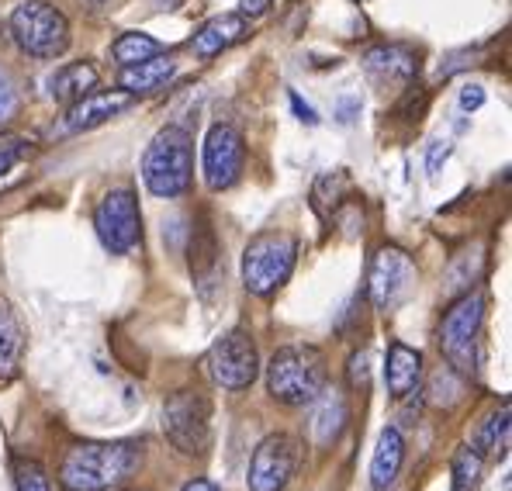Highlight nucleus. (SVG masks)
I'll use <instances>...</instances> for the list:
<instances>
[{
  "mask_svg": "<svg viewBox=\"0 0 512 491\" xmlns=\"http://www.w3.org/2000/svg\"><path fill=\"white\" fill-rule=\"evenodd\" d=\"M246 35H250V18H243V14H218V18L205 21L201 25V32L191 39V49L198 59H212L218 52H225L229 45L243 42Z\"/></svg>",
  "mask_w": 512,
  "mask_h": 491,
  "instance_id": "obj_16",
  "label": "nucleus"
},
{
  "mask_svg": "<svg viewBox=\"0 0 512 491\" xmlns=\"http://www.w3.org/2000/svg\"><path fill=\"white\" fill-rule=\"evenodd\" d=\"M25 360V329L11 301L0 298V381H11Z\"/></svg>",
  "mask_w": 512,
  "mask_h": 491,
  "instance_id": "obj_18",
  "label": "nucleus"
},
{
  "mask_svg": "<svg viewBox=\"0 0 512 491\" xmlns=\"http://www.w3.org/2000/svg\"><path fill=\"white\" fill-rule=\"evenodd\" d=\"M357 115H360V97H340V101H336V122L350 125Z\"/></svg>",
  "mask_w": 512,
  "mask_h": 491,
  "instance_id": "obj_34",
  "label": "nucleus"
},
{
  "mask_svg": "<svg viewBox=\"0 0 512 491\" xmlns=\"http://www.w3.org/2000/svg\"><path fill=\"white\" fill-rule=\"evenodd\" d=\"M11 39L32 59H59L70 49V21L49 0H21L7 18Z\"/></svg>",
  "mask_w": 512,
  "mask_h": 491,
  "instance_id": "obj_4",
  "label": "nucleus"
},
{
  "mask_svg": "<svg viewBox=\"0 0 512 491\" xmlns=\"http://www.w3.org/2000/svg\"><path fill=\"white\" fill-rule=\"evenodd\" d=\"M450 142H433V149H429V156H426V170H429V177H436L440 173V166L447 163V156H450Z\"/></svg>",
  "mask_w": 512,
  "mask_h": 491,
  "instance_id": "obj_32",
  "label": "nucleus"
},
{
  "mask_svg": "<svg viewBox=\"0 0 512 491\" xmlns=\"http://www.w3.org/2000/svg\"><path fill=\"white\" fill-rule=\"evenodd\" d=\"M364 70L381 83H412L419 73V56L409 45H374L364 52Z\"/></svg>",
  "mask_w": 512,
  "mask_h": 491,
  "instance_id": "obj_14",
  "label": "nucleus"
},
{
  "mask_svg": "<svg viewBox=\"0 0 512 491\" xmlns=\"http://www.w3.org/2000/svg\"><path fill=\"white\" fill-rule=\"evenodd\" d=\"M464 398V377L457 374L454 367H440L429 381V402L436 409H454L457 402Z\"/></svg>",
  "mask_w": 512,
  "mask_h": 491,
  "instance_id": "obj_26",
  "label": "nucleus"
},
{
  "mask_svg": "<svg viewBox=\"0 0 512 491\" xmlns=\"http://www.w3.org/2000/svg\"><path fill=\"white\" fill-rule=\"evenodd\" d=\"M301 460V447L295 436L288 433H270L260 440V447L253 450L250 474H246V485L250 491H284L291 485Z\"/></svg>",
  "mask_w": 512,
  "mask_h": 491,
  "instance_id": "obj_11",
  "label": "nucleus"
},
{
  "mask_svg": "<svg viewBox=\"0 0 512 491\" xmlns=\"http://www.w3.org/2000/svg\"><path fill=\"white\" fill-rule=\"evenodd\" d=\"M180 491H218V485H212L208 478H194V481H187Z\"/></svg>",
  "mask_w": 512,
  "mask_h": 491,
  "instance_id": "obj_37",
  "label": "nucleus"
},
{
  "mask_svg": "<svg viewBox=\"0 0 512 491\" xmlns=\"http://www.w3.org/2000/svg\"><path fill=\"white\" fill-rule=\"evenodd\" d=\"M485 326V294L464 291L440 322V350L461 377L478 370V339Z\"/></svg>",
  "mask_w": 512,
  "mask_h": 491,
  "instance_id": "obj_6",
  "label": "nucleus"
},
{
  "mask_svg": "<svg viewBox=\"0 0 512 491\" xmlns=\"http://www.w3.org/2000/svg\"><path fill=\"white\" fill-rule=\"evenodd\" d=\"M243 163H246L243 132L229 122H218L208 128L205 149H201V170H205L208 191H229L243 177Z\"/></svg>",
  "mask_w": 512,
  "mask_h": 491,
  "instance_id": "obj_10",
  "label": "nucleus"
},
{
  "mask_svg": "<svg viewBox=\"0 0 512 491\" xmlns=\"http://www.w3.org/2000/svg\"><path fill=\"white\" fill-rule=\"evenodd\" d=\"M163 433L184 457H205L212 447V398L205 391H173L163 402Z\"/></svg>",
  "mask_w": 512,
  "mask_h": 491,
  "instance_id": "obj_7",
  "label": "nucleus"
},
{
  "mask_svg": "<svg viewBox=\"0 0 512 491\" xmlns=\"http://www.w3.org/2000/svg\"><path fill=\"white\" fill-rule=\"evenodd\" d=\"M208 377L218 384L222 391H243L250 388L260 374V353L256 343L250 339V332L232 329L225 336H218L205 357Z\"/></svg>",
  "mask_w": 512,
  "mask_h": 491,
  "instance_id": "obj_9",
  "label": "nucleus"
},
{
  "mask_svg": "<svg viewBox=\"0 0 512 491\" xmlns=\"http://www.w3.org/2000/svg\"><path fill=\"white\" fill-rule=\"evenodd\" d=\"M509 447V402L502 405L499 412H492L481 429L474 433V450L485 453V457H499Z\"/></svg>",
  "mask_w": 512,
  "mask_h": 491,
  "instance_id": "obj_23",
  "label": "nucleus"
},
{
  "mask_svg": "<svg viewBox=\"0 0 512 491\" xmlns=\"http://www.w3.org/2000/svg\"><path fill=\"white\" fill-rule=\"evenodd\" d=\"M128 491H135V488H128Z\"/></svg>",
  "mask_w": 512,
  "mask_h": 491,
  "instance_id": "obj_39",
  "label": "nucleus"
},
{
  "mask_svg": "<svg viewBox=\"0 0 512 491\" xmlns=\"http://www.w3.org/2000/svg\"><path fill=\"white\" fill-rule=\"evenodd\" d=\"M139 464V443H73L59 464V481L66 491H108L132 478Z\"/></svg>",
  "mask_w": 512,
  "mask_h": 491,
  "instance_id": "obj_1",
  "label": "nucleus"
},
{
  "mask_svg": "<svg viewBox=\"0 0 512 491\" xmlns=\"http://www.w3.org/2000/svg\"><path fill=\"white\" fill-rule=\"evenodd\" d=\"M384 381H388V395L391 398H409L412 391H419L423 381V353L416 346L405 343H391L388 357H384Z\"/></svg>",
  "mask_w": 512,
  "mask_h": 491,
  "instance_id": "obj_15",
  "label": "nucleus"
},
{
  "mask_svg": "<svg viewBox=\"0 0 512 491\" xmlns=\"http://www.w3.org/2000/svg\"><path fill=\"white\" fill-rule=\"evenodd\" d=\"M450 474H454V485H450V491H478L481 474H485V460H481V453L474 447H461L454 453Z\"/></svg>",
  "mask_w": 512,
  "mask_h": 491,
  "instance_id": "obj_25",
  "label": "nucleus"
},
{
  "mask_svg": "<svg viewBox=\"0 0 512 491\" xmlns=\"http://www.w3.org/2000/svg\"><path fill=\"white\" fill-rule=\"evenodd\" d=\"M135 104V97L128 90H90L87 97H80L77 104H70V111L63 115V128L70 135L90 132V128L111 122L122 111H128Z\"/></svg>",
  "mask_w": 512,
  "mask_h": 491,
  "instance_id": "obj_13",
  "label": "nucleus"
},
{
  "mask_svg": "<svg viewBox=\"0 0 512 491\" xmlns=\"http://www.w3.org/2000/svg\"><path fill=\"white\" fill-rule=\"evenodd\" d=\"M402 464H405V436L398 426H388L378 436V447H374V457H371V485L388 488L391 481L398 478Z\"/></svg>",
  "mask_w": 512,
  "mask_h": 491,
  "instance_id": "obj_20",
  "label": "nucleus"
},
{
  "mask_svg": "<svg viewBox=\"0 0 512 491\" xmlns=\"http://www.w3.org/2000/svg\"><path fill=\"white\" fill-rule=\"evenodd\" d=\"M28 153H32L28 139H21V135H0V173H7L14 163L25 160Z\"/></svg>",
  "mask_w": 512,
  "mask_h": 491,
  "instance_id": "obj_28",
  "label": "nucleus"
},
{
  "mask_svg": "<svg viewBox=\"0 0 512 491\" xmlns=\"http://www.w3.org/2000/svg\"><path fill=\"white\" fill-rule=\"evenodd\" d=\"M97 83H101V77H97V66H90V63H66V66H59L56 73L49 77V94H52V101H59V104H77L80 97H87L90 90H97Z\"/></svg>",
  "mask_w": 512,
  "mask_h": 491,
  "instance_id": "obj_17",
  "label": "nucleus"
},
{
  "mask_svg": "<svg viewBox=\"0 0 512 491\" xmlns=\"http://www.w3.org/2000/svg\"><path fill=\"white\" fill-rule=\"evenodd\" d=\"M194 180V146L180 125H167L153 135L142 156V184L156 198H180Z\"/></svg>",
  "mask_w": 512,
  "mask_h": 491,
  "instance_id": "obj_3",
  "label": "nucleus"
},
{
  "mask_svg": "<svg viewBox=\"0 0 512 491\" xmlns=\"http://www.w3.org/2000/svg\"><path fill=\"white\" fill-rule=\"evenodd\" d=\"M291 108H295V115H298L305 125H315V122H319V115H315V108H312V104H308V101H301V97L295 94V90H291Z\"/></svg>",
  "mask_w": 512,
  "mask_h": 491,
  "instance_id": "obj_35",
  "label": "nucleus"
},
{
  "mask_svg": "<svg viewBox=\"0 0 512 491\" xmlns=\"http://www.w3.org/2000/svg\"><path fill=\"white\" fill-rule=\"evenodd\" d=\"M187 260H191V274L198 284H208V277L218 274V239L208 222L194 225L191 246H187Z\"/></svg>",
  "mask_w": 512,
  "mask_h": 491,
  "instance_id": "obj_22",
  "label": "nucleus"
},
{
  "mask_svg": "<svg viewBox=\"0 0 512 491\" xmlns=\"http://www.w3.org/2000/svg\"><path fill=\"white\" fill-rule=\"evenodd\" d=\"M426 108H429L426 87H409V94L398 101V115H402V118H416V122L426 115Z\"/></svg>",
  "mask_w": 512,
  "mask_h": 491,
  "instance_id": "obj_29",
  "label": "nucleus"
},
{
  "mask_svg": "<svg viewBox=\"0 0 512 491\" xmlns=\"http://www.w3.org/2000/svg\"><path fill=\"white\" fill-rule=\"evenodd\" d=\"M326 388V353L319 346H281L267 364V391L288 409H305Z\"/></svg>",
  "mask_w": 512,
  "mask_h": 491,
  "instance_id": "obj_2",
  "label": "nucleus"
},
{
  "mask_svg": "<svg viewBox=\"0 0 512 491\" xmlns=\"http://www.w3.org/2000/svg\"><path fill=\"white\" fill-rule=\"evenodd\" d=\"M315 402H319V412H315V422H312L315 443H319V447H329V443L343 433L350 409H346V398H343L340 388H329V391L322 388V395L315 398Z\"/></svg>",
  "mask_w": 512,
  "mask_h": 491,
  "instance_id": "obj_21",
  "label": "nucleus"
},
{
  "mask_svg": "<svg viewBox=\"0 0 512 491\" xmlns=\"http://www.w3.org/2000/svg\"><path fill=\"white\" fill-rule=\"evenodd\" d=\"M163 45L146 32H122L111 45V56H115L118 66H132V63H142L149 56H160Z\"/></svg>",
  "mask_w": 512,
  "mask_h": 491,
  "instance_id": "obj_24",
  "label": "nucleus"
},
{
  "mask_svg": "<svg viewBox=\"0 0 512 491\" xmlns=\"http://www.w3.org/2000/svg\"><path fill=\"white\" fill-rule=\"evenodd\" d=\"M298 263V239L291 232H260L243 249V287L256 298H270L288 284Z\"/></svg>",
  "mask_w": 512,
  "mask_h": 491,
  "instance_id": "obj_5",
  "label": "nucleus"
},
{
  "mask_svg": "<svg viewBox=\"0 0 512 491\" xmlns=\"http://www.w3.org/2000/svg\"><path fill=\"white\" fill-rule=\"evenodd\" d=\"M94 232L101 239V246L108 253L122 256L132 253L142 239V215H139V198L132 187H115L108 191L94 208Z\"/></svg>",
  "mask_w": 512,
  "mask_h": 491,
  "instance_id": "obj_8",
  "label": "nucleus"
},
{
  "mask_svg": "<svg viewBox=\"0 0 512 491\" xmlns=\"http://www.w3.org/2000/svg\"><path fill=\"white\" fill-rule=\"evenodd\" d=\"M170 77H173V59L160 52V56H149V59H142V63L122 66L118 83H122V90H128L132 97H139V94H153V90L167 87Z\"/></svg>",
  "mask_w": 512,
  "mask_h": 491,
  "instance_id": "obj_19",
  "label": "nucleus"
},
{
  "mask_svg": "<svg viewBox=\"0 0 512 491\" xmlns=\"http://www.w3.org/2000/svg\"><path fill=\"white\" fill-rule=\"evenodd\" d=\"M485 104V90L478 87V83H468V87L461 90V111H468V115H474V111Z\"/></svg>",
  "mask_w": 512,
  "mask_h": 491,
  "instance_id": "obj_33",
  "label": "nucleus"
},
{
  "mask_svg": "<svg viewBox=\"0 0 512 491\" xmlns=\"http://www.w3.org/2000/svg\"><path fill=\"white\" fill-rule=\"evenodd\" d=\"M104 4V0H90V7H101Z\"/></svg>",
  "mask_w": 512,
  "mask_h": 491,
  "instance_id": "obj_38",
  "label": "nucleus"
},
{
  "mask_svg": "<svg viewBox=\"0 0 512 491\" xmlns=\"http://www.w3.org/2000/svg\"><path fill=\"white\" fill-rule=\"evenodd\" d=\"M14 491H52L49 478L35 460H18L14 464Z\"/></svg>",
  "mask_w": 512,
  "mask_h": 491,
  "instance_id": "obj_27",
  "label": "nucleus"
},
{
  "mask_svg": "<svg viewBox=\"0 0 512 491\" xmlns=\"http://www.w3.org/2000/svg\"><path fill=\"white\" fill-rule=\"evenodd\" d=\"M367 377H371V367H367V353H353L350 357V384L353 388H367Z\"/></svg>",
  "mask_w": 512,
  "mask_h": 491,
  "instance_id": "obj_31",
  "label": "nucleus"
},
{
  "mask_svg": "<svg viewBox=\"0 0 512 491\" xmlns=\"http://www.w3.org/2000/svg\"><path fill=\"white\" fill-rule=\"evenodd\" d=\"M14 115H18V94H14L11 80L0 73V125H7Z\"/></svg>",
  "mask_w": 512,
  "mask_h": 491,
  "instance_id": "obj_30",
  "label": "nucleus"
},
{
  "mask_svg": "<svg viewBox=\"0 0 512 491\" xmlns=\"http://www.w3.org/2000/svg\"><path fill=\"white\" fill-rule=\"evenodd\" d=\"M270 7H274V0H243V4H239V14H243V18H260V14H267Z\"/></svg>",
  "mask_w": 512,
  "mask_h": 491,
  "instance_id": "obj_36",
  "label": "nucleus"
},
{
  "mask_svg": "<svg viewBox=\"0 0 512 491\" xmlns=\"http://www.w3.org/2000/svg\"><path fill=\"white\" fill-rule=\"evenodd\" d=\"M412 281H416V263L405 249L398 246H381L371 260V274H367V291H371L374 308L391 312L402 305V298L409 294Z\"/></svg>",
  "mask_w": 512,
  "mask_h": 491,
  "instance_id": "obj_12",
  "label": "nucleus"
}]
</instances>
